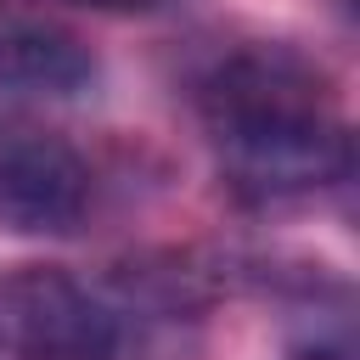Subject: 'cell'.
<instances>
[{"mask_svg":"<svg viewBox=\"0 0 360 360\" xmlns=\"http://www.w3.org/2000/svg\"><path fill=\"white\" fill-rule=\"evenodd\" d=\"M197 118L219 174L248 202H281L349 174L354 146L326 73L287 45H248L208 68Z\"/></svg>","mask_w":360,"mask_h":360,"instance_id":"1","label":"cell"},{"mask_svg":"<svg viewBox=\"0 0 360 360\" xmlns=\"http://www.w3.org/2000/svg\"><path fill=\"white\" fill-rule=\"evenodd\" d=\"M158 315L101 292L62 264L0 276V354L11 360H141Z\"/></svg>","mask_w":360,"mask_h":360,"instance_id":"2","label":"cell"},{"mask_svg":"<svg viewBox=\"0 0 360 360\" xmlns=\"http://www.w3.org/2000/svg\"><path fill=\"white\" fill-rule=\"evenodd\" d=\"M90 214V163L68 129L28 107H0V225L17 236H73Z\"/></svg>","mask_w":360,"mask_h":360,"instance_id":"3","label":"cell"},{"mask_svg":"<svg viewBox=\"0 0 360 360\" xmlns=\"http://www.w3.org/2000/svg\"><path fill=\"white\" fill-rule=\"evenodd\" d=\"M96 84L90 45L62 28L56 17L0 0V90H39V96H79Z\"/></svg>","mask_w":360,"mask_h":360,"instance_id":"4","label":"cell"},{"mask_svg":"<svg viewBox=\"0 0 360 360\" xmlns=\"http://www.w3.org/2000/svg\"><path fill=\"white\" fill-rule=\"evenodd\" d=\"M73 6H96V11H141L152 0H73Z\"/></svg>","mask_w":360,"mask_h":360,"instance_id":"5","label":"cell"}]
</instances>
